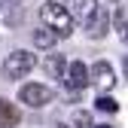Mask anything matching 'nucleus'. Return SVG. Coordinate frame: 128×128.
<instances>
[{"instance_id": "nucleus-14", "label": "nucleus", "mask_w": 128, "mask_h": 128, "mask_svg": "<svg viewBox=\"0 0 128 128\" xmlns=\"http://www.w3.org/2000/svg\"><path fill=\"white\" fill-rule=\"evenodd\" d=\"M122 70H125V76H128V55L122 58Z\"/></svg>"}, {"instance_id": "nucleus-11", "label": "nucleus", "mask_w": 128, "mask_h": 128, "mask_svg": "<svg viewBox=\"0 0 128 128\" xmlns=\"http://www.w3.org/2000/svg\"><path fill=\"white\" fill-rule=\"evenodd\" d=\"M94 107H98L101 113H116V110H119V101H113L110 94H98V101H94Z\"/></svg>"}, {"instance_id": "nucleus-3", "label": "nucleus", "mask_w": 128, "mask_h": 128, "mask_svg": "<svg viewBox=\"0 0 128 128\" xmlns=\"http://www.w3.org/2000/svg\"><path fill=\"white\" fill-rule=\"evenodd\" d=\"M55 98V92L49 88V86H40V82H28V86H22L18 88V101L22 104H28V107H46V104H49Z\"/></svg>"}, {"instance_id": "nucleus-6", "label": "nucleus", "mask_w": 128, "mask_h": 128, "mask_svg": "<svg viewBox=\"0 0 128 128\" xmlns=\"http://www.w3.org/2000/svg\"><path fill=\"white\" fill-rule=\"evenodd\" d=\"M64 82H67L70 92H82L92 82V73H88V67H86L82 61H70L67 64V73H64Z\"/></svg>"}, {"instance_id": "nucleus-13", "label": "nucleus", "mask_w": 128, "mask_h": 128, "mask_svg": "<svg viewBox=\"0 0 128 128\" xmlns=\"http://www.w3.org/2000/svg\"><path fill=\"white\" fill-rule=\"evenodd\" d=\"M119 37H122V43H128V22L119 15Z\"/></svg>"}, {"instance_id": "nucleus-9", "label": "nucleus", "mask_w": 128, "mask_h": 128, "mask_svg": "<svg viewBox=\"0 0 128 128\" xmlns=\"http://www.w3.org/2000/svg\"><path fill=\"white\" fill-rule=\"evenodd\" d=\"M30 37H34V46H37V49H52V46L58 43V34H55L52 28H46V24L34 28V30H30Z\"/></svg>"}, {"instance_id": "nucleus-2", "label": "nucleus", "mask_w": 128, "mask_h": 128, "mask_svg": "<svg viewBox=\"0 0 128 128\" xmlns=\"http://www.w3.org/2000/svg\"><path fill=\"white\" fill-rule=\"evenodd\" d=\"M34 64H37L34 52L15 49V52H9L6 61H3V76H6V79H22V76H28L30 70H34Z\"/></svg>"}, {"instance_id": "nucleus-10", "label": "nucleus", "mask_w": 128, "mask_h": 128, "mask_svg": "<svg viewBox=\"0 0 128 128\" xmlns=\"http://www.w3.org/2000/svg\"><path fill=\"white\" fill-rule=\"evenodd\" d=\"M46 73H49L52 79H61L64 73H67V58L64 55H49L46 58Z\"/></svg>"}, {"instance_id": "nucleus-4", "label": "nucleus", "mask_w": 128, "mask_h": 128, "mask_svg": "<svg viewBox=\"0 0 128 128\" xmlns=\"http://www.w3.org/2000/svg\"><path fill=\"white\" fill-rule=\"evenodd\" d=\"M82 24H86V37H88V40L107 37V30H110V9H107V6H98V9L92 12V18L82 22Z\"/></svg>"}, {"instance_id": "nucleus-7", "label": "nucleus", "mask_w": 128, "mask_h": 128, "mask_svg": "<svg viewBox=\"0 0 128 128\" xmlns=\"http://www.w3.org/2000/svg\"><path fill=\"white\" fill-rule=\"evenodd\" d=\"M67 12L73 15V18H79V22H88L92 18V12L98 9V0H67Z\"/></svg>"}, {"instance_id": "nucleus-5", "label": "nucleus", "mask_w": 128, "mask_h": 128, "mask_svg": "<svg viewBox=\"0 0 128 128\" xmlns=\"http://www.w3.org/2000/svg\"><path fill=\"white\" fill-rule=\"evenodd\" d=\"M88 73H92V82L101 88V94H107L110 88L116 86V70L110 67V64H107L104 58H101V61H94L92 67H88Z\"/></svg>"}, {"instance_id": "nucleus-12", "label": "nucleus", "mask_w": 128, "mask_h": 128, "mask_svg": "<svg viewBox=\"0 0 128 128\" xmlns=\"http://www.w3.org/2000/svg\"><path fill=\"white\" fill-rule=\"evenodd\" d=\"M73 122H76V128H94L92 125V113H86V110H76Z\"/></svg>"}, {"instance_id": "nucleus-15", "label": "nucleus", "mask_w": 128, "mask_h": 128, "mask_svg": "<svg viewBox=\"0 0 128 128\" xmlns=\"http://www.w3.org/2000/svg\"><path fill=\"white\" fill-rule=\"evenodd\" d=\"M52 128H73V125H64V122H55Z\"/></svg>"}, {"instance_id": "nucleus-17", "label": "nucleus", "mask_w": 128, "mask_h": 128, "mask_svg": "<svg viewBox=\"0 0 128 128\" xmlns=\"http://www.w3.org/2000/svg\"><path fill=\"white\" fill-rule=\"evenodd\" d=\"M107 3H116V0H107Z\"/></svg>"}, {"instance_id": "nucleus-16", "label": "nucleus", "mask_w": 128, "mask_h": 128, "mask_svg": "<svg viewBox=\"0 0 128 128\" xmlns=\"http://www.w3.org/2000/svg\"><path fill=\"white\" fill-rule=\"evenodd\" d=\"M94 128H113V125H94Z\"/></svg>"}, {"instance_id": "nucleus-8", "label": "nucleus", "mask_w": 128, "mask_h": 128, "mask_svg": "<svg viewBox=\"0 0 128 128\" xmlns=\"http://www.w3.org/2000/svg\"><path fill=\"white\" fill-rule=\"evenodd\" d=\"M22 122V113H18V107L9 104L6 98H0V128H15Z\"/></svg>"}, {"instance_id": "nucleus-1", "label": "nucleus", "mask_w": 128, "mask_h": 128, "mask_svg": "<svg viewBox=\"0 0 128 128\" xmlns=\"http://www.w3.org/2000/svg\"><path fill=\"white\" fill-rule=\"evenodd\" d=\"M40 18L46 28H52L58 37H70L73 34V15L67 12V6L58 3V0H46L40 6Z\"/></svg>"}]
</instances>
